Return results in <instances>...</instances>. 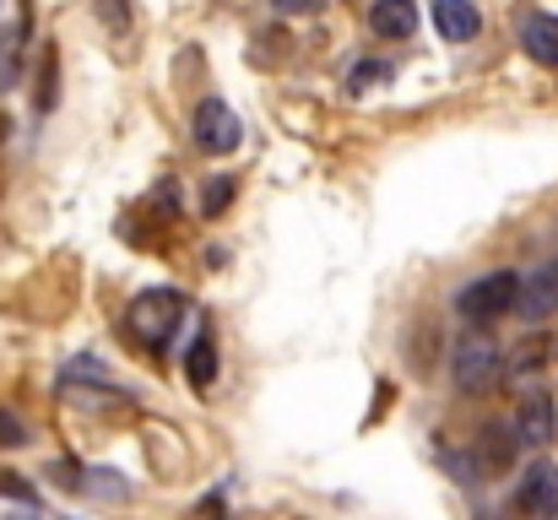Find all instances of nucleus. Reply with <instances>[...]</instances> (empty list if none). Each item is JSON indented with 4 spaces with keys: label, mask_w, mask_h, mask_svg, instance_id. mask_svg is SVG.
Here are the masks:
<instances>
[{
    "label": "nucleus",
    "mask_w": 558,
    "mask_h": 520,
    "mask_svg": "<svg viewBox=\"0 0 558 520\" xmlns=\"http://www.w3.org/2000/svg\"><path fill=\"white\" fill-rule=\"evenodd\" d=\"M505 374H510V363H505V347L494 342V337H466V342H456V352H450V379H456L461 396H483Z\"/></svg>",
    "instance_id": "obj_3"
},
{
    "label": "nucleus",
    "mask_w": 558,
    "mask_h": 520,
    "mask_svg": "<svg viewBox=\"0 0 558 520\" xmlns=\"http://www.w3.org/2000/svg\"><path fill=\"white\" fill-rule=\"evenodd\" d=\"M54 109V55H44V76H38V114Z\"/></svg>",
    "instance_id": "obj_15"
},
{
    "label": "nucleus",
    "mask_w": 558,
    "mask_h": 520,
    "mask_svg": "<svg viewBox=\"0 0 558 520\" xmlns=\"http://www.w3.org/2000/svg\"><path fill=\"white\" fill-rule=\"evenodd\" d=\"M515 456H521V434H515V423H494V428H483V439H477V461H483V472H510Z\"/></svg>",
    "instance_id": "obj_9"
},
{
    "label": "nucleus",
    "mask_w": 558,
    "mask_h": 520,
    "mask_svg": "<svg viewBox=\"0 0 558 520\" xmlns=\"http://www.w3.org/2000/svg\"><path fill=\"white\" fill-rule=\"evenodd\" d=\"M510 310H521V277L515 271H488V277H477L456 293V315L466 326H494Z\"/></svg>",
    "instance_id": "obj_2"
},
{
    "label": "nucleus",
    "mask_w": 558,
    "mask_h": 520,
    "mask_svg": "<svg viewBox=\"0 0 558 520\" xmlns=\"http://www.w3.org/2000/svg\"><path fill=\"white\" fill-rule=\"evenodd\" d=\"M369 27L379 38H412L417 33V0H374L369 5Z\"/></svg>",
    "instance_id": "obj_10"
},
{
    "label": "nucleus",
    "mask_w": 558,
    "mask_h": 520,
    "mask_svg": "<svg viewBox=\"0 0 558 520\" xmlns=\"http://www.w3.org/2000/svg\"><path fill=\"white\" fill-rule=\"evenodd\" d=\"M180 321H185V293H174V288H142L125 310L131 337L142 347H153V352L180 337Z\"/></svg>",
    "instance_id": "obj_1"
},
{
    "label": "nucleus",
    "mask_w": 558,
    "mask_h": 520,
    "mask_svg": "<svg viewBox=\"0 0 558 520\" xmlns=\"http://www.w3.org/2000/svg\"><path fill=\"white\" fill-rule=\"evenodd\" d=\"M11 520H38V516H33V505H27V510H22V516H11Z\"/></svg>",
    "instance_id": "obj_20"
},
{
    "label": "nucleus",
    "mask_w": 558,
    "mask_h": 520,
    "mask_svg": "<svg viewBox=\"0 0 558 520\" xmlns=\"http://www.w3.org/2000/svg\"><path fill=\"white\" fill-rule=\"evenodd\" d=\"M16 38H22V33H11V27L0 33V76H5V82L16 76Z\"/></svg>",
    "instance_id": "obj_17"
},
{
    "label": "nucleus",
    "mask_w": 558,
    "mask_h": 520,
    "mask_svg": "<svg viewBox=\"0 0 558 520\" xmlns=\"http://www.w3.org/2000/svg\"><path fill=\"white\" fill-rule=\"evenodd\" d=\"M515 505H521V516H532V520H554L558 516V467L554 461H532V467L521 472Z\"/></svg>",
    "instance_id": "obj_5"
},
{
    "label": "nucleus",
    "mask_w": 558,
    "mask_h": 520,
    "mask_svg": "<svg viewBox=\"0 0 558 520\" xmlns=\"http://www.w3.org/2000/svg\"><path fill=\"white\" fill-rule=\"evenodd\" d=\"M190 131H195V147L211 153V158H228V153L244 142V125H239V114H233L222 98H201Z\"/></svg>",
    "instance_id": "obj_4"
},
{
    "label": "nucleus",
    "mask_w": 558,
    "mask_h": 520,
    "mask_svg": "<svg viewBox=\"0 0 558 520\" xmlns=\"http://www.w3.org/2000/svg\"><path fill=\"white\" fill-rule=\"evenodd\" d=\"M233 190H239V184H233L228 173H217V179L206 184V195H201V217H222V206L233 201Z\"/></svg>",
    "instance_id": "obj_14"
},
{
    "label": "nucleus",
    "mask_w": 558,
    "mask_h": 520,
    "mask_svg": "<svg viewBox=\"0 0 558 520\" xmlns=\"http://www.w3.org/2000/svg\"><path fill=\"white\" fill-rule=\"evenodd\" d=\"M515 434H521V445H532V450L554 445L558 412H554V396H548V390H526V396H521V407H515Z\"/></svg>",
    "instance_id": "obj_6"
},
{
    "label": "nucleus",
    "mask_w": 558,
    "mask_h": 520,
    "mask_svg": "<svg viewBox=\"0 0 558 520\" xmlns=\"http://www.w3.org/2000/svg\"><path fill=\"white\" fill-rule=\"evenodd\" d=\"M434 33L445 44H472L483 33V11L472 0H434Z\"/></svg>",
    "instance_id": "obj_7"
},
{
    "label": "nucleus",
    "mask_w": 558,
    "mask_h": 520,
    "mask_svg": "<svg viewBox=\"0 0 558 520\" xmlns=\"http://www.w3.org/2000/svg\"><path fill=\"white\" fill-rule=\"evenodd\" d=\"M185 379L195 390H211V385H217V342H211V331H201V337L185 347Z\"/></svg>",
    "instance_id": "obj_12"
},
{
    "label": "nucleus",
    "mask_w": 558,
    "mask_h": 520,
    "mask_svg": "<svg viewBox=\"0 0 558 520\" xmlns=\"http://www.w3.org/2000/svg\"><path fill=\"white\" fill-rule=\"evenodd\" d=\"M0 445H27V423L5 407H0Z\"/></svg>",
    "instance_id": "obj_16"
},
{
    "label": "nucleus",
    "mask_w": 558,
    "mask_h": 520,
    "mask_svg": "<svg viewBox=\"0 0 558 520\" xmlns=\"http://www.w3.org/2000/svg\"><path fill=\"white\" fill-rule=\"evenodd\" d=\"M277 5H282V11H315L320 0H277Z\"/></svg>",
    "instance_id": "obj_19"
},
{
    "label": "nucleus",
    "mask_w": 558,
    "mask_h": 520,
    "mask_svg": "<svg viewBox=\"0 0 558 520\" xmlns=\"http://www.w3.org/2000/svg\"><path fill=\"white\" fill-rule=\"evenodd\" d=\"M521 49L537 65H554L558 71V16H526L521 22Z\"/></svg>",
    "instance_id": "obj_11"
},
{
    "label": "nucleus",
    "mask_w": 558,
    "mask_h": 520,
    "mask_svg": "<svg viewBox=\"0 0 558 520\" xmlns=\"http://www.w3.org/2000/svg\"><path fill=\"white\" fill-rule=\"evenodd\" d=\"M374 82H390V60H359L348 71V93H369Z\"/></svg>",
    "instance_id": "obj_13"
},
{
    "label": "nucleus",
    "mask_w": 558,
    "mask_h": 520,
    "mask_svg": "<svg viewBox=\"0 0 558 520\" xmlns=\"http://www.w3.org/2000/svg\"><path fill=\"white\" fill-rule=\"evenodd\" d=\"M521 315H526V321L558 315V261L537 266L532 277H521Z\"/></svg>",
    "instance_id": "obj_8"
},
{
    "label": "nucleus",
    "mask_w": 558,
    "mask_h": 520,
    "mask_svg": "<svg viewBox=\"0 0 558 520\" xmlns=\"http://www.w3.org/2000/svg\"><path fill=\"white\" fill-rule=\"evenodd\" d=\"M0 494H11V499H22V505H38V494H33L27 483H11V477H0Z\"/></svg>",
    "instance_id": "obj_18"
}]
</instances>
